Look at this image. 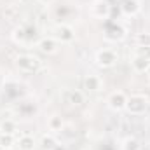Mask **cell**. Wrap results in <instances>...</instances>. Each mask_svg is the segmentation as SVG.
Segmentation results:
<instances>
[{"instance_id":"obj_13","label":"cell","mask_w":150,"mask_h":150,"mask_svg":"<svg viewBox=\"0 0 150 150\" xmlns=\"http://www.w3.org/2000/svg\"><path fill=\"white\" fill-rule=\"evenodd\" d=\"M18 131V124L12 119H4L0 120V134H14Z\"/></svg>"},{"instance_id":"obj_1","label":"cell","mask_w":150,"mask_h":150,"mask_svg":"<svg viewBox=\"0 0 150 150\" xmlns=\"http://www.w3.org/2000/svg\"><path fill=\"white\" fill-rule=\"evenodd\" d=\"M149 108V98L145 94H131L127 96V101H126V108L131 115H142V113L147 112Z\"/></svg>"},{"instance_id":"obj_25","label":"cell","mask_w":150,"mask_h":150,"mask_svg":"<svg viewBox=\"0 0 150 150\" xmlns=\"http://www.w3.org/2000/svg\"><path fill=\"white\" fill-rule=\"evenodd\" d=\"M0 150H14V149H4V147H0Z\"/></svg>"},{"instance_id":"obj_6","label":"cell","mask_w":150,"mask_h":150,"mask_svg":"<svg viewBox=\"0 0 150 150\" xmlns=\"http://www.w3.org/2000/svg\"><path fill=\"white\" fill-rule=\"evenodd\" d=\"M110 11H112V5L107 2V0H96L93 5H91V16L98 18V19H107L110 18Z\"/></svg>"},{"instance_id":"obj_15","label":"cell","mask_w":150,"mask_h":150,"mask_svg":"<svg viewBox=\"0 0 150 150\" xmlns=\"http://www.w3.org/2000/svg\"><path fill=\"white\" fill-rule=\"evenodd\" d=\"M67 98H68V103H70V105H74V107H80V105L86 101L84 93H82V91H77V89L70 91V93L67 94Z\"/></svg>"},{"instance_id":"obj_3","label":"cell","mask_w":150,"mask_h":150,"mask_svg":"<svg viewBox=\"0 0 150 150\" xmlns=\"http://www.w3.org/2000/svg\"><path fill=\"white\" fill-rule=\"evenodd\" d=\"M117 52L112 49H100L94 56V61L100 68H112L113 65L117 63Z\"/></svg>"},{"instance_id":"obj_9","label":"cell","mask_w":150,"mask_h":150,"mask_svg":"<svg viewBox=\"0 0 150 150\" xmlns=\"http://www.w3.org/2000/svg\"><path fill=\"white\" fill-rule=\"evenodd\" d=\"M142 5H140V0H124L120 4V12L124 16H136L140 12Z\"/></svg>"},{"instance_id":"obj_10","label":"cell","mask_w":150,"mask_h":150,"mask_svg":"<svg viewBox=\"0 0 150 150\" xmlns=\"http://www.w3.org/2000/svg\"><path fill=\"white\" fill-rule=\"evenodd\" d=\"M84 89L87 93H98L101 89V79L96 75H87L84 79Z\"/></svg>"},{"instance_id":"obj_7","label":"cell","mask_w":150,"mask_h":150,"mask_svg":"<svg viewBox=\"0 0 150 150\" xmlns=\"http://www.w3.org/2000/svg\"><path fill=\"white\" fill-rule=\"evenodd\" d=\"M126 101H127V96H126L122 91H113V93H110V96H108V100H107L110 110H113V112L124 110V108H126Z\"/></svg>"},{"instance_id":"obj_4","label":"cell","mask_w":150,"mask_h":150,"mask_svg":"<svg viewBox=\"0 0 150 150\" xmlns=\"http://www.w3.org/2000/svg\"><path fill=\"white\" fill-rule=\"evenodd\" d=\"M52 38L61 44H68L75 38V32L70 25H56L52 30Z\"/></svg>"},{"instance_id":"obj_19","label":"cell","mask_w":150,"mask_h":150,"mask_svg":"<svg viewBox=\"0 0 150 150\" xmlns=\"http://www.w3.org/2000/svg\"><path fill=\"white\" fill-rule=\"evenodd\" d=\"M134 40H136V45H140V47H150V33L149 32L138 33Z\"/></svg>"},{"instance_id":"obj_22","label":"cell","mask_w":150,"mask_h":150,"mask_svg":"<svg viewBox=\"0 0 150 150\" xmlns=\"http://www.w3.org/2000/svg\"><path fill=\"white\" fill-rule=\"evenodd\" d=\"M38 2H40V4H44V5H49V4H51V2H54V0H38Z\"/></svg>"},{"instance_id":"obj_11","label":"cell","mask_w":150,"mask_h":150,"mask_svg":"<svg viewBox=\"0 0 150 150\" xmlns=\"http://www.w3.org/2000/svg\"><path fill=\"white\" fill-rule=\"evenodd\" d=\"M131 67H133L134 72H138V74H145L147 68L150 67V59L149 58H143V56H133V59H131Z\"/></svg>"},{"instance_id":"obj_26","label":"cell","mask_w":150,"mask_h":150,"mask_svg":"<svg viewBox=\"0 0 150 150\" xmlns=\"http://www.w3.org/2000/svg\"><path fill=\"white\" fill-rule=\"evenodd\" d=\"M147 150H150V147H149V149H147Z\"/></svg>"},{"instance_id":"obj_18","label":"cell","mask_w":150,"mask_h":150,"mask_svg":"<svg viewBox=\"0 0 150 150\" xmlns=\"http://www.w3.org/2000/svg\"><path fill=\"white\" fill-rule=\"evenodd\" d=\"M63 126H65V122H63V119H61L59 115H52V117L49 119V122H47V127H49L51 131H61Z\"/></svg>"},{"instance_id":"obj_23","label":"cell","mask_w":150,"mask_h":150,"mask_svg":"<svg viewBox=\"0 0 150 150\" xmlns=\"http://www.w3.org/2000/svg\"><path fill=\"white\" fill-rule=\"evenodd\" d=\"M54 150H67V149H65L63 145H58V147H56V149H54Z\"/></svg>"},{"instance_id":"obj_14","label":"cell","mask_w":150,"mask_h":150,"mask_svg":"<svg viewBox=\"0 0 150 150\" xmlns=\"http://www.w3.org/2000/svg\"><path fill=\"white\" fill-rule=\"evenodd\" d=\"M40 149L42 150H54L58 145H59V142L56 140V136H52V134H44L42 138H40Z\"/></svg>"},{"instance_id":"obj_12","label":"cell","mask_w":150,"mask_h":150,"mask_svg":"<svg viewBox=\"0 0 150 150\" xmlns=\"http://www.w3.org/2000/svg\"><path fill=\"white\" fill-rule=\"evenodd\" d=\"M35 147H37V142L30 134H23L18 140V149L19 150H35Z\"/></svg>"},{"instance_id":"obj_16","label":"cell","mask_w":150,"mask_h":150,"mask_svg":"<svg viewBox=\"0 0 150 150\" xmlns=\"http://www.w3.org/2000/svg\"><path fill=\"white\" fill-rule=\"evenodd\" d=\"M12 40L16 44H26L28 42V33H26V28L25 26H16L12 30Z\"/></svg>"},{"instance_id":"obj_21","label":"cell","mask_w":150,"mask_h":150,"mask_svg":"<svg viewBox=\"0 0 150 150\" xmlns=\"http://www.w3.org/2000/svg\"><path fill=\"white\" fill-rule=\"evenodd\" d=\"M134 56H143V58H149L150 59V47H140V45H136Z\"/></svg>"},{"instance_id":"obj_17","label":"cell","mask_w":150,"mask_h":150,"mask_svg":"<svg viewBox=\"0 0 150 150\" xmlns=\"http://www.w3.org/2000/svg\"><path fill=\"white\" fill-rule=\"evenodd\" d=\"M142 145H140V140L134 138V136H127L124 142H122V150H140Z\"/></svg>"},{"instance_id":"obj_5","label":"cell","mask_w":150,"mask_h":150,"mask_svg":"<svg viewBox=\"0 0 150 150\" xmlns=\"http://www.w3.org/2000/svg\"><path fill=\"white\" fill-rule=\"evenodd\" d=\"M127 35L126 28L120 25V23H110L105 30V38L110 40V42H119V40H124Z\"/></svg>"},{"instance_id":"obj_20","label":"cell","mask_w":150,"mask_h":150,"mask_svg":"<svg viewBox=\"0 0 150 150\" xmlns=\"http://www.w3.org/2000/svg\"><path fill=\"white\" fill-rule=\"evenodd\" d=\"M14 143H16L14 134H0V147H4V149H12Z\"/></svg>"},{"instance_id":"obj_2","label":"cell","mask_w":150,"mask_h":150,"mask_svg":"<svg viewBox=\"0 0 150 150\" xmlns=\"http://www.w3.org/2000/svg\"><path fill=\"white\" fill-rule=\"evenodd\" d=\"M16 67L25 74H37L42 67V61L33 54H19L16 58Z\"/></svg>"},{"instance_id":"obj_8","label":"cell","mask_w":150,"mask_h":150,"mask_svg":"<svg viewBox=\"0 0 150 150\" xmlns=\"http://www.w3.org/2000/svg\"><path fill=\"white\" fill-rule=\"evenodd\" d=\"M37 47L44 52V54H54L58 51V42L52 37H42L37 42Z\"/></svg>"},{"instance_id":"obj_24","label":"cell","mask_w":150,"mask_h":150,"mask_svg":"<svg viewBox=\"0 0 150 150\" xmlns=\"http://www.w3.org/2000/svg\"><path fill=\"white\" fill-rule=\"evenodd\" d=\"M145 74H147V75H149V77H150V67H149V68H147V72H145Z\"/></svg>"}]
</instances>
